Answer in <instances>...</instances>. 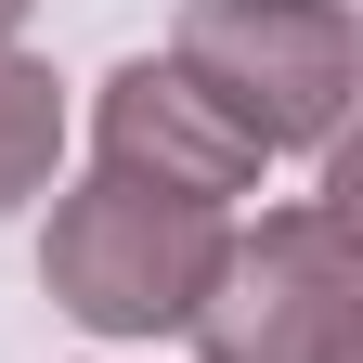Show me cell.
<instances>
[{"label":"cell","instance_id":"1","mask_svg":"<svg viewBox=\"0 0 363 363\" xmlns=\"http://www.w3.org/2000/svg\"><path fill=\"white\" fill-rule=\"evenodd\" d=\"M169 78L220 104L247 143H325L350 104V13L337 0H195Z\"/></svg>","mask_w":363,"mask_h":363},{"label":"cell","instance_id":"2","mask_svg":"<svg viewBox=\"0 0 363 363\" xmlns=\"http://www.w3.org/2000/svg\"><path fill=\"white\" fill-rule=\"evenodd\" d=\"M52 286H65V311H91V325H182V311L220 286V208L104 169L52 220Z\"/></svg>","mask_w":363,"mask_h":363},{"label":"cell","instance_id":"3","mask_svg":"<svg viewBox=\"0 0 363 363\" xmlns=\"http://www.w3.org/2000/svg\"><path fill=\"white\" fill-rule=\"evenodd\" d=\"M220 363H350V220L286 208L259 247H220V286L195 298Z\"/></svg>","mask_w":363,"mask_h":363},{"label":"cell","instance_id":"4","mask_svg":"<svg viewBox=\"0 0 363 363\" xmlns=\"http://www.w3.org/2000/svg\"><path fill=\"white\" fill-rule=\"evenodd\" d=\"M39 169H52V78L0 65V208H13Z\"/></svg>","mask_w":363,"mask_h":363},{"label":"cell","instance_id":"5","mask_svg":"<svg viewBox=\"0 0 363 363\" xmlns=\"http://www.w3.org/2000/svg\"><path fill=\"white\" fill-rule=\"evenodd\" d=\"M13 13H26V0H0V26H13Z\"/></svg>","mask_w":363,"mask_h":363}]
</instances>
